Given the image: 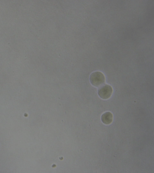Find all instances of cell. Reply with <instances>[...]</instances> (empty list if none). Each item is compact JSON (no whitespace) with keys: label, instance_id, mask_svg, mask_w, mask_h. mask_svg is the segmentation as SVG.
Here are the masks:
<instances>
[{"label":"cell","instance_id":"obj_3","mask_svg":"<svg viewBox=\"0 0 154 173\" xmlns=\"http://www.w3.org/2000/svg\"><path fill=\"white\" fill-rule=\"evenodd\" d=\"M101 120L103 123L105 124H110L112 123L113 120L112 114L110 112H106L102 115Z\"/></svg>","mask_w":154,"mask_h":173},{"label":"cell","instance_id":"obj_1","mask_svg":"<svg viewBox=\"0 0 154 173\" xmlns=\"http://www.w3.org/2000/svg\"><path fill=\"white\" fill-rule=\"evenodd\" d=\"M90 80L94 86L98 87L103 85L105 82V77L103 73L100 71H95L90 75Z\"/></svg>","mask_w":154,"mask_h":173},{"label":"cell","instance_id":"obj_2","mask_svg":"<svg viewBox=\"0 0 154 173\" xmlns=\"http://www.w3.org/2000/svg\"><path fill=\"white\" fill-rule=\"evenodd\" d=\"M112 92V87L109 85L106 84L99 88L98 94L100 98L103 99H107L111 96Z\"/></svg>","mask_w":154,"mask_h":173}]
</instances>
